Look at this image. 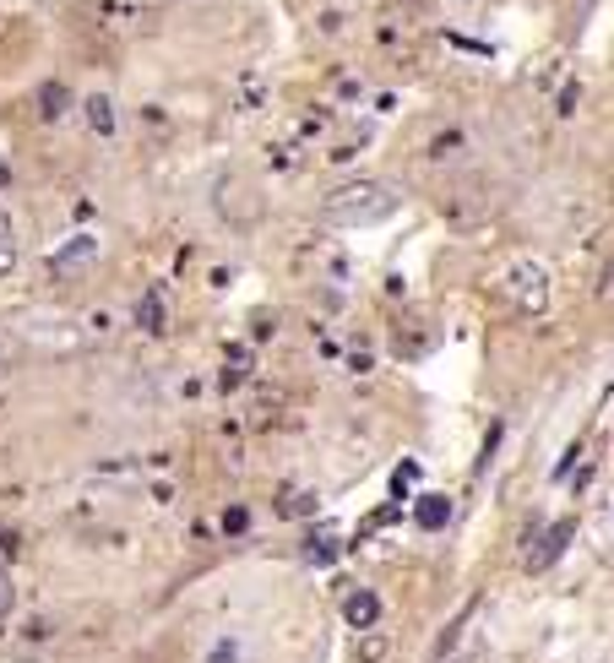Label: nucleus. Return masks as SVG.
<instances>
[{
  "label": "nucleus",
  "instance_id": "obj_1",
  "mask_svg": "<svg viewBox=\"0 0 614 663\" xmlns=\"http://www.w3.org/2000/svg\"><path fill=\"white\" fill-rule=\"evenodd\" d=\"M403 207V196L392 190V185H381V180H348V185H337L332 196H326V218L337 223V229H370V223H381V218H392Z\"/></svg>",
  "mask_w": 614,
  "mask_h": 663
},
{
  "label": "nucleus",
  "instance_id": "obj_2",
  "mask_svg": "<svg viewBox=\"0 0 614 663\" xmlns=\"http://www.w3.org/2000/svg\"><path fill=\"white\" fill-rule=\"evenodd\" d=\"M501 288H506V299H512L522 316H544V310H550V288H555V278H550L544 261L522 256V261H512V267L501 272Z\"/></svg>",
  "mask_w": 614,
  "mask_h": 663
},
{
  "label": "nucleus",
  "instance_id": "obj_3",
  "mask_svg": "<svg viewBox=\"0 0 614 663\" xmlns=\"http://www.w3.org/2000/svg\"><path fill=\"white\" fill-rule=\"evenodd\" d=\"M577 539V517H560V522H550V528H533V539H528V550H522V566L539 577V571H550L560 555H566V544Z\"/></svg>",
  "mask_w": 614,
  "mask_h": 663
},
{
  "label": "nucleus",
  "instance_id": "obj_4",
  "mask_svg": "<svg viewBox=\"0 0 614 663\" xmlns=\"http://www.w3.org/2000/svg\"><path fill=\"white\" fill-rule=\"evenodd\" d=\"M343 626H354V631H375V626H381V593H370V588L343 593Z\"/></svg>",
  "mask_w": 614,
  "mask_h": 663
},
{
  "label": "nucleus",
  "instance_id": "obj_5",
  "mask_svg": "<svg viewBox=\"0 0 614 663\" xmlns=\"http://www.w3.org/2000/svg\"><path fill=\"white\" fill-rule=\"evenodd\" d=\"M136 327L147 332V337H158L163 327H169V305H163V283H152L141 299H136Z\"/></svg>",
  "mask_w": 614,
  "mask_h": 663
},
{
  "label": "nucleus",
  "instance_id": "obj_6",
  "mask_svg": "<svg viewBox=\"0 0 614 663\" xmlns=\"http://www.w3.org/2000/svg\"><path fill=\"white\" fill-rule=\"evenodd\" d=\"M82 114H87L93 136H103V141L120 131V120H114V98H109V93H93V98H82Z\"/></svg>",
  "mask_w": 614,
  "mask_h": 663
},
{
  "label": "nucleus",
  "instance_id": "obj_7",
  "mask_svg": "<svg viewBox=\"0 0 614 663\" xmlns=\"http://www.w3.org/2000/svg\"><path fill=\"white\" fill-rule=\"evenodd\" d=\"M414 522H419L424 533H441V528L452 522V501H446V495H419V506H414Z\"/></svg>",
  "mask_w": 614,
  "mask_h": 663
},
{
  "label": "nucleus",
  "instance_id": "obj_8",
  "mask_svg": "<svg viewBox=\"0 0 614 663\" xmlns=\"http://www.w3.org/2000/svg\"><path fill=\"white\" fill-rule=\"evenodd\" d=\"M93 250H98V239H93V234H82V239H71V245H65V250H60L54 261H49V267H54V278H65L71 267H82V261H93Z\"/></svg>",
  "mask_w": 614,
  "mask_h": 663
},
{
  "label": "nucleus",
  "instance_id": "obj_9",
  "mask_svg": "<svg viewBox=\"0 0 614 663\" xmlns=\"http://www.w3.org/2000/svg\"><path fill=\"white\" fill-rule=\"evenodd\" d=\"M468 620H473V604L452 615V626L441 631V642H435V653H430V658H435V663H441V658H452V653H457V642H463V631H468Z\"/></svg>",
  "mask_w": 614,
  "mask_h": 663
},
{
  "label": "nucleus",
  "instance_id": "obj_10",
  "mask_svg": "<svg viewBox=\"0 0 614 663\" xmlns=\"http://www.w3.org/2000/svg\"><path fill=\"white\" fill-rule=\"evenodd\" d=\"M65 103H71V93H65L60 82H44V87H38V114H44V120H60Z\"/></svg>",
  "mask_w": 614,
  "mask_h": 663
},
{
  "label": "nucleus",
  "instance_id": "obj_11",
  "mask_svg": "<svg viewBox=\"0 0 614 663\" xmlns=\"http://www.w3.org/2000/svg\"><path fill=\"white\" fill-rule=\"evenodd\" d=\"M337 550H343V539H337L332 528H316V533H310V544H305V561H316V566H321V561H332Z\"/></svg>",
  "mask_w": 614,
  "mask_h": 663
},
{
  "label": "nucleus",
  "instance_id": "obj_12",
  "mask_svg": "<svg viewBox=\"0 0 614 663\" xmlns=\"http://www.w3.org/2000/svg\"><path fill=\"white\" fill-rule=\"evenodd\" d=\"M16 256H22V250H16V229H11V218L0 212V278L16 272Z\"/></svg>",
  "mask_w": 614,
  "mask_h": 663
},
{
  "label": "nucleus",
  "instance_id": "obj_13",
  "mask_svg": "<svg viewBox=\"0 0 614 663\" xmlns=\"http://www.w3.org/2000/svg\"><path fill=\"white\" fill-rule=\"evenodd\" d=\"M201 663H245V653H239V637H218L212 648H207V658Z\"/></svg>",
  "mask_w": 614,
  "mask_h": 663
},
{
  "label": "nucleus",
  "instance_id": "obj_14",
  "mask_svg": "<svg viewBox=\"0 0 614 663\" xmlns=\"http://www.w3.org/2000/svg\"><path fill=\"white\" fill-rule=\"evenodd\" d=\"M316 506H321V501H316V495H305V490H299V495H294V490H288V495H283V501H278V512H283V517H310V512H316Z\"/></svg>",
  "mask_w": 614,
  "mask_h": 663
},
{
  "label": "nucleus",
  "instance_id": "obj_15",
  "mask_svg": "<svg viewBox=\"0 0 614 663\" xmlns=\"http://www.w3.org/2000/svg\"><path fill=\"white\" fill-rule=\"evenodd\" d=\"M414 484H419V463H414V457H408V463H397V473H392V495H397V501H403V495H408V490H414Z\"/></svg>",
  "mask_w": 614,
  "mask_h": 663
},
{
  "label": "nucleus",
  "instance_id": "obj_16",
  "mask_svg": "<svg viewBox=\"0 0 614 663\" xmlns=\"http://www.w3.org/2000/svg\"><path fill=\"white\" fill-rule=\"evenodd\" d=\"M392 653V642L386 637H375V631H365V642H359V663H381Z\"/></svg>",
  "mask_w": 614,
  "mask_h": 663
},
{
  "label": "nucleus",
  "instance_id": "obj_17",
  "mask_svg": "<svg viewBox=\"0 0 614 663\" xmlns=\"http://www.w3.org/2000/svg\"><path fill=\"white\" fill-rule=\"evenodd\" d=\"M501 441H506V424L495 419V424L484 430V452H479V468H490V463H495V452H501Z\"/></svg>",
  "mask_w": 614,
  "mask_h": 663
},
{
  "label": "nucleus",
  "instance_id": "obj_18",
  "mask_svg": "<svg viewBox=\"0 0 614 663\" xmlns=\"http://www.w3.org/2000/svg\"><path fill=\"white\" fill-rule=\"evenodd\" d=\"M261 103H267V82H261V76H250V82L239 87V109H261Z\"/></svg>",
  "mask_w": 614,
  "mask_h": 663
},
{
  "label": "nucleus",
  "instance_id": "obj_19",
  "mask_svg": "<svg viewBox=\"0 0 614 663\" xmlns=\"http://www.w3.org/2000/svg\"><path fill=\"white\" fill-rule=\"evenodd\" d=\"M245 528H250V512L245 506H229L223 512V533H245Z\"/></svg>",
  "mask_w": 614,
  "mask_h": 663
},
{
  "label": "nucleus",
  "instance_id": "obj_20",
  "mask_svg": "<svg viewBox=\"0 0 614 663\" xmlns=\"http://www.w3.org/2000/svg\"><path fill=\"white\" fill-rule=\"evenodd\" d=\"M11 604H16V588H11V571L0 566V620L11 615Z\"/></svg>",
  "mask_w": 614,
  "mask_h": 663
},
{
  "label": "nucleus",
  "instance_id": "obj_21",
  "mask_svg": "<svg viewBox=\"0 0 614 663\" xmlns=\"http://www.w3.org/2000/svg\"><path fill=\"white\" fill-rule=\"evenodd\" d=\"M577 457H582V446H571V452H566V457H560V463H555V479H566V473H571V463H577Z\"/></svg>",
  "mask_w": 614,
  "mask_h": 663
},
{
  "label": "nucleus",
  "instance_id": "obj_22",
  "mask_svg": "<svg viewBox=\"0 0 614 663\" xmlns=\"http://www.w3.org/2000/svg\"><path fill=\"white\" fill-rule=\"evenodd\" d=\"M0 550H5V555H16V533H5V528H0Z\"/></svg>",
  "mask_w": 614,
  "mask_h": 663
},
{
  "label": "nucleus",
  "instance_id": "obj_23",
  "mask_svg": "<svg viewBox=\"0 0 614 663\" xmlns=\"http://www.w3.org/2000/svg\"><path fill=\"white\" fill-rule=\"evenodd\" d=\"M441 663H473V658H441Z\"/></svg>",
  "mask_w": 614,
  "mask_h": 663
}]
</instances>
